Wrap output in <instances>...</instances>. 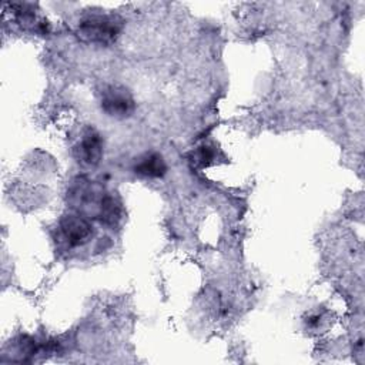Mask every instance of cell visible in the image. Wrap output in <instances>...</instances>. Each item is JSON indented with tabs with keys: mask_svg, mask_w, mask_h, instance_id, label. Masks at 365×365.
<instances>
[{
	"mask_svg": "<svg viewBox=\"0 0 365 365\" xmlns=\"http://www.w3.org/2000/svg\"><path fill=\"white\" fill-rule=\"evenodd\" d=\"M81 160L88 165H96L100 163L103 155V140L94 130L87 131L80 143Z\"/></svg>",
	"mask_w": 365,
	"mask_h": 365,
	"instance_id": "obj_4",
	"label": "cell"
},
{
	"mask_svg": "<svg viewBox=\"0 0 365 365\" xmlns=\"http://www.w3.org/2000/svg\"><path fill=\"white\" fill-rule=\"evenodd\" d=\"M60 230L71 247L84 245L93 237L91 222L78 214H67L60 221Z\"/></svg>",
	"mask_w": 365,
	"mask_h": 365,
	"instance_id": "obj_3",
	"label": "cell"
},
{
	"mask_svg": "<svg viewBox=\"0 0 365 365\" xmlns=\"http://www.w3.org/2000/svg\"><path fill=\"white\" fill-rule=\"evenodd\" d=\"M123 29V20L114 14H94L81 20L78 34L91 43L110 44L115 41Z\"/></svg>",
	"mask_w": 365,
	"mask_h": 365,
	"instance_id": "obj_1",
	"label": "cell"
},
{
	"mask_svg": "<svg viewBox=\"0 0 365 365\" xmlns=\"http://www.w3.org/2000/svg\"><path fill=\"white\" fill-rule=\"evenodd\" d=\"M212 158H214V151L211 150V147H208V145L200 147V150H198V153H197V161H198L201 165L210 164Z\"/></svg>",
	"mask_w": 365,
	"mask_h": 365,
	"instance_id": "obj_7",
	"label": "cell"
},
{
	"mask_svg": "<svg viewBox=\"0 0 365 365\" xmlns=\"http://www.w3.org/2000/svg\"><path fill=\"white\" fill-rule=\"evenodd\" d=\"M121 202L111 194H104L100 198L98 218L107 227H115L121 220Z\"/></svg>",
	"mask_w": 365,
	"mask_h": 365,
	"instance_id": "obj_6",
	"label": "cell"
},
{
	"mask_svg": "<svg viewBox=\"0 0 365 365\" xmlns=\"http://www.w3.org/2000/svg\"><path fill=\"white\" fill-rule=\"evenodd\" d=\"M134 171L143 177L161 178L167 173V164L161 154L148 153L135 163Z\"/></svg>",
	"mask_w": 365,
	"mask_h": 365,
	"instance_id": "obj_5",
	"label": "cell"
},
{
	"mask_svg": "<svg viewBox=\"0 0 365 365\" xmlns=\"http://www.w3.org/2000/svg\"><path fill=\"white\" fill-rule=\"evenodd\" d=\"M101 110L115 118L130 117L135 110V101L128 88L120 84L107 86L101 91Z\"/></svg>",
	"mask_w": 365,
	"mask_h": 365,
	"instance_id": "obj_2",
	"label": "cell"
}]
</instances>
